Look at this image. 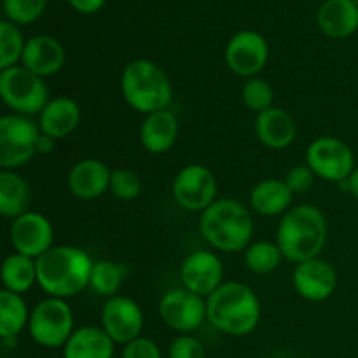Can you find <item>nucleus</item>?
Masks as SVG:
<instances>
[{"instance_id": "obj_11", "label": "nucleus", "mask_w": 358, "mask_h": 358, "mask_svg": "<svg viewBox=\"0 0 358 358\" xmlns=\"http://www.w3.org/2000/svg\"><path fill=\"white\" fill-rule=\"evenodd\" d=\"M159 317L173 331L191 334L206 320V301L184 287L173 289L161 297Z\"/></svg>"}, {"instance_id": "obj_22", "label": "nucleus", "mask_w": 358, "mask_h": 358, "mask_svg": "<svg viewBox=\"0 0 358 358\" xmlns=\"http://www.w3.org/2000/svg\"><path fill=\"white\" fill-rule=\"evenodd\" d=\"M317 24L331 38H346L358 30V6L353 0H327L317 13Z\"/></svg>"}, {"instance_id": "obj_26", "label": "nucleus", "mask_w": 358, "mask_h": 358, "mask_svg": "<svg viewBox=\"0 0 358 358\" xmlns=\"http://www.w3.org/2000/svg\"><path fill=\"white\" fill-rule=\"evenodd\" d=\"M30 322V313L23 296L3 289L0 292V338L14 341Z\"/></svg>"}, {"instance_id": "obj_38", "label": "nucleus", "mask_w": 358, "mask_h": 358, "mask_svg": "<svg viewBox=\"0 0 358 358\" xmlns=\"http://www.w3.org/2000/svg\"><path fill=\"white\" fill-rule=\"evenodd\" d=\"M346 187H348V192L353 196V198L358 199V166L352 171V175L346 180Z\"/></svg>"}, {"instance_id": "obj_39", "label": "nucleus", "mask_w": 358, "mask_h": 358, "mask_svg": "<svg viewBox=\"0 0 358 358\" xmlns=\"http://www.w3.org/2000/svg\"><path fill=\"white\" fill-rule=\"evenodd\" d=\"M55 142L51 136L41 135V140H38V154H49L52 149H55Z\"/></svg>"}, {"instance_id": "obj_27", "label": "nucleus", "mask_w": 358, "mask_h": 358, "mask_svg": "<svg viewBox=\"0 0 358 358\" xmlns=\"http://www.w3.org/2000/svg\"><path fill=\"white\" fill-rule=\"evenodd\" d=\"M3 289L23 296L37 283V261L23 254L7 255L2 264Z\"/></svg>"}, {"instance_id": "obj_12", "label": "nucleus", "mask_w": 358, "mask_h": 358, "mask_svg": "<svg viewBox=\"0 0 358 358\" xmlns=\"http://www.w3.org/2000/svg\"><path fill=\"white\" fill-rule=\"evenodd\" d=\"M269 58L266 38L259 31L243 30L229 38L226 45V63L240 77H257Z\"/></svg>"}, {"instance_id": "obj_18", "label": "nucleus", "mask_w": 358, "mask_h": 358, "mask_svg": "<svg viewBox=\"0 0 358 358\" xmlns=\"http://www.w3.org/2000/svg\"><path fill=\"white\" fill-rule=\"evenodd\" d=\"M63 65H65V49L55 37L35 35L28 38L21 56V66L44 79L58 73Z\"/></svg>"}, {"instance_id": "obj_8", "label": "nucleus", "mask_w": 358, "mask_h": 358, "mask_svg": "<svg viewBox=\"0 0 358 358\" xmlns=\"http://www.w3.org/2000/svg\"><path fill=\"white\" fill-rule=\"evenodd\" d=\"M41 128L28 115L9 114L0 119V166L16 170L38 154Z\"/></svg>"}, {"instance_id": "obj_19", "label": "nucleus", "mask_w": 358, "mask_h": 358, "mask_svg": "<svg viewBox=\"0 0 358 358\" xmlns=\"http://www.w3.org/2000/svg\"><path fill=\"white\" fill-rule=\"evenodd\" d=\"M80 122V107L69 96H58L49 101L38 114V128L42 135L59 140L76 131Z\"/></svg>"}, {"instance_id": "obj_33", "label": "nucleus", "mask_w": 358, "mask_h": 358, "mask_svg": "<svg viewBox=\"0 0 358 358\" xmlns=\"http://www.w3.org/2000/svg\"><path fill=\"white\" fill-rule=\"evenodd\" d=\"M110 191L121 201H133L142 192V180L135 171L117 168V170L112 171Z\"/></svg>"}, {"instance_id": "obj_25", "label": "nucleus", "mask_w": 358, "mask_h": 358, "mask_svg": "<svg viewBox=\"0 0 358 358\" xmlns=\"http://www.w3.org/2000/svg\"><path fill=\"white\" fill-rule=\"evenodd\" d=\"M30 185L14 170L0 171V213L6 219H17L30 212Z\"/></svg>"}, {"instance_id": "obj_14", "label": "nucleus", "mask_w": 358, "mask_h": 358, "mask_svg": "<svg viewBox=\"0 0 358 358\" xmlns=\"http://www.w3.org/2000/svg\"><path fill=\"white\" fill-rule=\"evenodd\" d=\"M10 243L17 254L37 261L52 248L55 231L48 217L38 212H27L10 224Z\"/></svg>"}, {"instance_id": "obj_32", "label": "nucleus", "mask_w": 358, "mask_h": 358, "mask_svg": "<svg viewBox=\"0 0 358 358\" xmlns=\"http://www.w3.org/2000/svg\"><path fill=\"white\" fill-rule=\"evenodd\" d=\"M48 0H3V14L14 24H30L45 10Z\"/></svg>"}, {"instance_id": "obj_4", "label": "nucleus", "mask_w": 358, "mask_h": 358, "mask_svg": "<svg viewBox=\"0 0 358 358\" xmlns=\"http://www.w3.org/2000/svg\"><path fill=\"white\" fill-rule=\"evenodd\" d=\"M199 231L215 250L234 254L250 247L254 234L252 213L236 199H217L199 217Z\"/></svg>"}, {"instance_id": "obj_16", "label": "nucleus", "mask_w": 358, "mask_h": 358, "mask_svg": "<svg viewBox=\"0 0 358 358\" xmlns=\"http://www.w3.org/2000/svg\"><path fill=\"white\" fill-rule=\"evenodd\" d=\"M296 292L303 299L311 303H320L329 299L338 289V273L331 262L324 259H310L296 266L292 275Z\"/></svg>"}, {"instance_id": "obj_28", "label": "nucleus", "mask_w": 358, "mask_h": 358, "mask_svg": "<svg viewBox=\"0 0 358 358\" xmlns=\"http://www.w3.org/2000/svg\"><path fill=\"white\" fill-rule=\"evenodd\" d=\"M124 276L126 269L119 262L96 261L93 264V271H91L90 287L94 294L110 299V297L117 296L119 289L124 282Z\"/></svg>"}, {"instance_id": "obj_2", "label": "nucleus", "mask_w": 358, "mask_h": 358, "mask_svg": "<svg viewBox=\"0 0 358 358\" xmlns=\"http://www.w3.org/2000/svg\"><path fill=\"white\" fill-rule=\"evenodd\" d=\"M206 320L227 336L252 334L261 320L257 294L245 283L224 282L206 297Z\"/></svg>"}, {"instance_id": "obj_6", "label": "nucleus", "mask_w": 358, "mask_h": 358, "mask_svg": "<svg viewBox=\"0 0 358 358\" xmlns=\"http://www.w3.org/2000/svg\"><path fill=\"white\" fill-rule=\"evenodd\" d=\"M0 96L14 114L20 115L41 114L49 103L44 79L17 65L0 72Z\"/></svg>"}, {"instance_id": "obj_40", "label": "nucleus", "mask_w": 358, "mask_h": 358, "mask_svg": "<svg viewBox=\"0 0 358 358\" xmlns=\"http://www.w3.org/2000/svg\"><path fill=\"white\" fill-rule=\"evenodd\" d=\"M353 2H355V3H357V6H358V0H353Z\"/></svg>"}, {"instance_id": "obj_20", "label": "nucleus", "mask_w": 358, "mask_h": 358, "mask_svg": "<svg viewBox=\"0 0 358 358\" xmlns=\"http://www.w3.org/2000/svg\"><path fill=\"white\" fill-rule=\"evenodd\" d=\"M255 133L269 149H287L296 140L297 126L289 112L280 107H271L257 114Z\"/></svg>"}, {"instance_id": "obj_24", "label": "nucleus", "mask_w": 358, "mask_h": 358, "mask_svg": "<svg viewBox=\"0 0 358 358\" xmlns=\"http://www.w3.org/2000/svg\"><path fill=\"white\" fill-rule=\"evenodd\" d=\"M294 192L285 180L266 178L254 185L250 192V206L254 212L266 217H276L292 208Z\"/></svg>"}, {"instance_id": "obj_1", "label": "nucleus", "mask_w": 358, "mask_h": 358, "mask_svg": "<svg viewBox=\"0 0 358 358\" xmlns=\"http://www.w3.org/2000/svg\"><path fill=\"white\" fill-rule=\"evenodd\" d=\"M93 264L91 255L83 248L52 247L37 259V283L49 297H73L90 287Z\"/></svg>"}, {"instance_id": "obj_37", "label": "nucleus", "mask_w": 358, "mask_h": 358, "mask_svg": "<svg viewBox=\"0 0 358 358\" xmlns=\"http://www.w3.org/2000/svg\"><path fill=\"white\" fill-rule=\"evenodd\" d=\"M70 6L80 14H94L103 7L105 0H69Z\"/></svg>"}, {"instance_id": "obj_31", "label": "nucleus", "mask_w": 358, "mask_h": 358, "mask_svg": "<svg viewBox=\"0 0 358 358\" xmlns=\"http://www.w3.org/2000/svg\"><path fill=\"white\" fill-rule=\"evenodd\" d=\"M241 96H243V103L247 105L248 110L261 114V112L273 107L275 91H273L271 84L266 79L252 77V79H247V83H245Z\"/></svg>"}, {"instance_id": "obj_21", "label": "nucleus", "mask_w": 358, "mask_h": 358, "mask_svg": "<svg viewBox=\"0 0 358 358\" xmlns=\"http://www.w3.org/2000/svg\"><path fill=\"white\" fill-rule=\"evenodd\" d=\"M178 136V119L171 110L152 112L140 126V142L150 154H164L173 147Z\"/></svg>"}, {"instance_id": "obj_34", "label": "nucleus", "mask_w": 358, "mask_h": 358, "mask_svg": "<svg viewBox=\"0 0 358 358\" xmlns=\"http://www.w3.org/2000/svg\"><path fill=\"white\" fill-rule=\"evenodd\" d=\"M168 358H206V350L194 336L180 334L171 341Z\"/></svg>"}, {"instance_id": "obj_15", "label": "nucleus", "mask_w": 358, "mask_h": 358, "mask_svg": "<svg viewBox=\"0 0 358 358\" xmlns=\"http://www.w3.org/2000/svg\"><path fill=\"white\" fill-rule=\"evenodd\" d=\"M182 287L201 297H208L224 283V264L210 250H196L180 266Z\"/></svg>"}, {"instance_id": "obj_13", "label": "nucleus", "mask_w": 358, "mask_h": 358, "mask_svg": "<svg viewBox=\"0 0 358 358\" xmlns=\"http://www.w3.org/2000/svg\"><path fill=\"white\" fill-rule=\"evenodd\" d=\"M101 329L110 336L115 345H128L135 341L143 329L142 308L131 297H110L101 310Z\"/></svg>"}, {"instance_id": "obj_10", "label": "nucleus", "mask_w": 358, "mask_h": 358, "mask_svg": "<svg viewBox=\"0 0 358 358\" xmlns=\"http://www.w3.org/2000/svg\"><path fill=\"white\" fill-rule=\"evenodd\" d=\"M215 175L203 164H189L175 177L173 198L177 205L187 212H205L215 203Z\"/></svg>"}, {"instance_id": "obj_17", "label": "nucleus", "mask_w": 358, "mask_h": 358, "mask_svg": "<svg viewBox=\"0 0 358 358\" xmlns=\"http://www.w3.org/2000/svg\"><path fill=\"white\" fill-rule=\"evenodd\" d=\"M112 171L103 161L83 159L73 164L69 171V189L76 198L91 201L110 189Z\"/></svg>"}, {"instance_id": "obj_30", "label": "nucleus", "mask_w": 358, "mask_h": 358, "mask_svg": "<svg viewBox=\"0 0 358 358\" xmlns=\"http://www.w3.org/2000/svg\"><path fill=\"white\" fill-rule=\"evenodd\" d=\"M24 44L27 42L23 41V35L16 24L3 20L0 23V70L16 66V63L21 62Z\"/></svg>"}, {"instance_id": "obj_3", "label": "nucleus", "mask_w": 358, "mask_h": 358, "mask_svg": "<svg viewBox=\"0 0 358 358\" xmlns=\"http://www.w3.org/2000/svg\"><path fill=\"white\" fill-rule=\"evenodd\" d=\"M327 220L313 205H297L283 213L276 231V245L290 262L317 259L327 241Z\"/></svg>"}, {"instance_id": "obj_29", "label": "nucleus", "mask_w": 358, "mask_h": 358, "mask_svg": "<svg viewBox=\"0 0 358 358\" xmlns=\"http://www.w3.org/2000/svg\"><path fill=\"white\" fill-rule=\"evenodd\" d=\"M282 259V250L278 245L271 241H255L245 250V264L252 273H257V275H268L275 271Z\"/></svg>"}, {"instance_id": "obj_36", "label": "nucleus", "mask_w": 358, "mask_h": 358, "mask_svg": "<svg viewBox=\"0 0 358 358\" xmlns=\"http://www.w3.org/2000/svg\"><path fill=\"white\" fill-rule=\"evenodd\" d=\"M121 358H163L157 343L149 338H136L135 341L128 343L122 348Z\"/></svg>"}, {"instance_id": "obj_9", "label": "nucleus", "mask_w": 358, "mask_h": 358, "mask_svg": "<svg viewBox=\"0 0 358 358\" xmlns=\"http://www.w3.org/2000/svg\"><path fill=\"white\" fill-rule=\"evenodd\" d=\"M306 164L322 180L346 182L355 170V156L352 147L343 140L322 136L308 147Z\"/></svg>"}, {"instance_id": "obj_7", "label": "nucleus", "mask_w": 358, "mask_h": 358, "mask_svg": "<svg viewBox=\"0 0 358 358\" xmlns=\"http://www.w3.org/2000/svg\"><path fill=\"white\" fill-rule=\"evenodd\" d=\"M28 332L42 348H63L73 334V313L65 299L48 297L30 311Z\"/></svg>"}, {"instance_id": "obj_5", "label": "nucleus", "mask_w": 358, "mask_h": 358, "mask_svg": "<svg viewBox=\"0 0 358 358\" xmlns=\"http://www.w3.org/2000/svg\"><path fill=\"white\" fill-rule=\"evenodd\" d=\"M121 93L133 110L145 115L168 108L173 96L168 76L150 59H135L124 66Z\"/></svg>"}, {"instance_id": "obj_35", "label": "nucleus", "mask_w": 358, "mask_h": 358, "mask_svg": "<svg viewBox=\"0 0 358 358\" xmlns=\"http://www.w3.org/2000/svg\"><path fill=\"white\" fill-rule=\"evenodd\" d=\"M315 177L317 175L313 173V170L308 164H299V166H294L292 170L287 171L285 182L294 194H303V192L310 191L313 187Z\"/></svg>"}, {"instance_id": "obj_23", "label": "nucleus", "mask_w": 358, "mask_h": 358, "mask_svg": "<svg viewBox=\"0 0 358 358\" xmlns=\"http://www.w3.org/2000/svg\"><path fill=\"white\" fill-rule=\"evenodd\" d=\"M115 343L101 327L86 325L70 336L63 346V358H112Z\"/></svg>"}]
</instances>
